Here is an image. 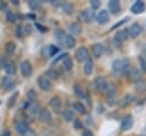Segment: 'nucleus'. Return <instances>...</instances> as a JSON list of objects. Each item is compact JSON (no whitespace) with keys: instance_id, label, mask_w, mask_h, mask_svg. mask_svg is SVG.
Returning a JSON list of instances; mask_svg holds the SVG:
<instances>
[{"instance_id":"22","label":"nucleus","mask_w":146,"mask_h":136,"mask_svg":"<svg viewBox=\"0 0 146 136\" xmlns=\"http://www.w3.org/2000/svg\"><path fill=\"white\" fill-rule=\"evenodd\" d=\"M50 106H51L56 112H58V111L60 110V107H62V101H60V98L57 97V96L52 97V98L50 99Z\"/></svg>"},{"instance_id":"7","label":"nucleus","mask_w":146,"mask_h":136,"mask_svg":"<svg viewBox=\"0 0 146 136\" xmlns=\"http://www.w3.org/2000/svg\"><path fill=\"white\" fill-rule=\"evenodd\" d=\"M141 26L138 23H133L127 31H128V37L130 38H137L140 33H141Z\"/></svg>"},{"instance_id":"40","label":"nucleus","mask_w":146,"mask_h":136,"mask_svg":"<svg viewBox=\"0 0 146 136\" xmlns=\"http://www.w3.org/2000/svg\"><path fill=\"white\" fill-rule=\"evenodd\" d=\"M82 136H94V134L90 129H83L82 130Z\"/></svg>"},{"instance_id":"1","label":"nucleus","mask_w":146,"mask_h":136,"mask_svg":"<svg viewBox=\"0 0 146 136\" xmlns=\"http://www.w3.org/2000/svg\"><path fill=\"white\" fill-rule=\"evenodd\" d=\"M112 71L120 75L122 73H128L130 71V64L128 59H114L112 63Z\"/></svg>"},{"instance_id":"21","label":"nucleus","mask_w":146,"mask_h":136,"mask_svg":"<svg viewBox=\"0 0 146 136\" xmlns=\"http://www.w3.org/2000/svg\"><path fill=\"white\" fill-rule=\"evenodd\" d=\"M92 70H94V62H92V59L88 58V59L84 62V65H83V72H84V74L90 75V74L92 73Z\"/></svg>"},{"instance_id":"25","label":"nucleus","mask_w":146,"mask_h":136,"mask_svg":"<svg viewBox=\"0 0 146 136\" xmlns=\"http://www.w3.org/2000/svg\"><path fill=\"white\" fill-rule=\"evenodd\" d=\"M63 118H64L65 121L71 122V121H73V119H74V112H73L72 110H65V111L63 112Z\"/></svg>"},{"instance_id":"16","label":"nucleus","mask_w":146,"mask_h":136,"mask_svg":"<svg viewBox=\"0 0 146 136\" xmlns=\"http://www.w3.org/2000/svg\"><path fill=\"white\" fill-rule=\"evenodd\" d=\"M107 6H108V10L111 11V14L116 15L121 10V5H120V1H117V0H111V1H108V5Z\"/></svg>"},{"instance_id":"2","label":"nucleus","mask_w":146,"mask_h":136,"mask_svg":"<svg viewBox=\"0 0 146 136\" xmlns=\"http://www.w3.org/2000/svg\"><path fill=\"white\" fill-rule=\"evenodd\" d=\"M58 41H59V43H60L62 46H64L65 48H72V47H74V45H75V39H74V37H72L71 34H64L62 38L58 39Z\"/></svg>"},{"instance_id":"39","label":"nucleus","mask_w":146,"mask_h":136,"mask_svg":"<svg viewBox=\"0 0 146 136\" xmlns=\"http://www.w3.org/2000/svg\"><path fill=\"white\" fill-rule=\"evenodd\" d=\"M73 121H74V127H75L76 129H81V128H82V122H81V120L76 119V120H73Z\"/></svg>"},{"instance_id":"11","label":"nucleus","mask_w":146,"mask_h":136,"mask_svg":"<svg viewBox=\"0 0 146 136\" xmlns=\"http://www.w3.org/2000/svg\"><path fill=\"white\" fill-rule=\"evenodd\" d=\"M146 9V6H145V2L141 1V0H137L132 6H131V11L133 14H141L144 13Z\"/></svg>"},{"instance_id":"44","label":"nucleus","mask_w":146,"mask_h":136,"mask_svg":"<svg viewBox=\"0 0 146 136\" xmlns=\"http://www.w3.org/2000/svg\"><path fill=\"white\" fill-rule=\"evenodd\" d=\"M35 26H36V27H39V30H40L41 32H44V31H47V29H46V27H43L42 25H40V24H38V23L35 24Z\"/></svg>"},{"instance_id":"19","label":"nucleus","mask_w":146,"mask_h":136,"mask_svg":"<svg viewBox=\"0 0 146 136\" xmlns=\"http://www.w3.org/2000/svg\"><path fill=\"white\" fill-rule=\"evenodd\" d=\"M91 53H92V55H94L95 57L99 58V57L104 54V47H103V45H102V43H95V45H92V47H91Z\"/></svg>"},{"instance_id":"9","label":"nucleus","mask_w":146,"mask_h":136,"mask_svg":"<svg viewBox=\"0 0 146 136\" xmlns=\"http://www.w3.org/2000/svg\"><path fill=\"white\" fill-rule=\"evenodd\" d=\"M106 93H107V101H108L110 105H114V103H115V86L113 83H108L107 88H106Z\"/></svg>"},{"instance_id":"3","label":"nucleus","mask_w":146,"mask_h":136,"mask_svg":"<svg viewBox=\"0 0 146 136\" xmlns=\"http://www.w3.org/2000/svg\"><path fill=\"white\" fill-rule=\"evenodd\" d=\"M75 58L79 61V62H86L88 58H89V51L86 47H79L76 50H75V54H74Z\"/></svg>"},{"instance_id":"14","label":"nucleus","mask_w":146,"mask_h":136,"mask_svg":"<svg viewBox=\"0 0 146 136\" xmlns=\"http://www.w3.org/2000/svg\"><path fill=\"white\" fill-rule=\"evenodd\" d=\"M21 72L24 77H31L32 74V65L29 61H23L21 64Z\"/></svg>"},{"instance_id":"34","label":"nucleus","mask_w":146,"mask_h":136,"mask_svg":"<svg viewBox=\"0 0 146 136\" xmlns=\"http://www.w3.org/2000/svg\"><path fill=\"white\" fill-rule=\"evenodd\" d=\"M15 34H16L17 38H23V35H24V29H23L22 25H17V26H16V29H15Z\"/></svg>"},{"instance_id":"12","label":"nucleus","mask_w":146,"mask_h":136,"mask_svg":"<svg viewBox=\"0 0 146 136\" xmlns=\"http://www.w3.org/2000/svg\"><path fill=\"white\" fill-rule=\"evenodd\" d=\"M1 86H2V88H3L6 91L11 90V89L15 87V81H14L9 75H6V77H3V78H2Z\"/></svg>"},{"instance_id":"17","label":"nucleus","mask_w":146,"mask_h":136,"mask_svg":"<svg viewBox=\"0 0 146 136\" xmlns=\"http://www.w3.org/2000/svg\"><path fill=\"white\" fill-rule=\"evenodd\" d=\"M108 19H110V14H108V11L105 10V9L100 10V11L97 14V16H96V21H97L99 24H106V23L108 22Z\"/></svg>"},{"instance_id":"6","label":"nucleus","mask_w":146,"mask_h":136,"mask_svg":"<svg viewBox=\"0 0 146 136\" xmlns=\"http://www.w3.org/2000/svg\"><path fill=\"white\" fill-rule=\"evenodd\" d=\"M128 39V31L127 30H123V31H120L117 32L115 35H114V43L115 46H121L125 40Z\"/></svg>"},{"instance_id":"33","label":"nucleus","mask_w":146,"mask_h":136,"mask_svg":"<svg viewBox=\"0 0 146 136\" xmlns=\"http://www.w3.org/2000/svg\"><path fill=\"white\" fill-rule=\"evenodd\" d=\"M73 89H74V93L78 97H84V91H83V89L80 85H75Z\"/></svg>"},{"instance_id":"20","label":"nucleus","mask_w":146,"mask_h":136,"mask_svg":"<svg viewBox=\"0 0 146 136\" xmlns=\"http://www.w3.org/2000/svg\"><path fill=\"white\" fill-rule=\"evenodd\" d=\"M3 67H5V71H6V73H7L8 75L15 74V72H16V65H15V63L11 62V61L6 62L5 65H3Z\"/></svg>"},{"instance_id":"24","label":"nucleus","mask_w":146,"mask_h":136,"mask_svg":"<svg viewBox=\"0 0 146 136\" xmlns=\"http://www.w3.org/2000/svg\"><path fill=\"white\" fill-rule=\"evenodd\" d=\"M15 50H16V45H15V42L8 41V42L5 45V51H6V54H7L8 56H11V55L15 53Z\"/></svg>"},{"instance_id":"43","label":"nucleus","mask_w":146,"mask_h":136,"mask_svg":"<svg viewBox=\"0 0 146 136\" xmlns=\"http://www.w3.org/2000/svg\"><path fill=\"white\" fill-rule=\"evenodd\" d=\"M23 136H36V134L33 131V130H31V129H29L25 134H23Z\"/></svg>"},{"instance_id":"45","label":"nucleus","mask_w":146,"mask_h":136,"mask_svg":"<svg viewBox=\"0 0 146 136\" xmlns=\"http://www.w3.org/2000/svg\"><path fill=\"white\" fill-rule=\"evenodd\" d=\"M97 110H98V113H103L104 112V106L103 105H98Z\"/></svg>"},{"instance_id":"36","label":"nucleus","mask_w":146,"mask_h":136,"mask_svg":"<svg viewBox=\"0 0 146 136\" xmlns=\"http://www.w3.org/2000/svg\"><path fill=\"white\" fill-rule=\"evenodd\" d=\"M139 64H140V69L143 72H146V58L144 56H139Z\"/></svg>"},{"instance_id":"46","label":"nucleus","mask_w":146,"mask_h":136,"mask_svg":"<svg viewBox=\"0 0 146 136\" xmlns=\"http://www.w3.org/2000/svg\"><path fill=\"white\" fill-rule=\"evenodd\" d=\"M0 136H10V131L9 130H5V131H2V134Z\"/></svg>"},{"instance_id":"32","label":"nucleus","mask_w":146,"mask_h":136,"mask_svg":"<svg viewBox=\"0 0 146 136\" xmlns=\"http://www.w3.org/2000/svg\"><path fill=\"white\" fill-rule=\"evenodd\" d=\"M62 9L65 14H72L73 13V6L71 3H67V2L62 5Z\"/></svg>"},{"instance_id":"38","label":"nucleus","mask_w":146,"mask_h":136,"mask_svg":"<svg viewBox=\"0 0 146 136\" xmlns=\"http://www.w3.org/2000/svg\"><path fill=\"white\" fill-rule=\"evenodd\" d=\"M90 6H91L92 9H97L100 6V1L99 0H91L90 1Z\"/></svg>"},{"instance_id":"5","label":"nucleus","mask_w":146,"mask_h":136,"mask_svg":"<svg viewBox=\"0 0 146 136\" xmlns=\"http://www.w3.org/2000/svg\"><path fill=\"white\" fill-rule=\"evenodd\" d=\"M38 86L41 90H49L51 88V81L46 75H40L38 78Z\"/></svg>"},{"instance_id":"41","label":"nucleus","mask_w":146,"mask_h":136,"mask_svg":"<svg viewBox=\"0 0 146 136\" xmlns=\"http://www.w3.org/2000/svg\"><path fill=\"white\" fill-rule=\"evenodd\" d=\"M128 19H129V17H125V18H123V19H122L121 22H119V23H116V24H115V25H114V26H113L112 29H115V27H119V26H121V25H122L123 23H125V22H127Z\"/></svg>"},{"instance_id":"35","label":"nucleus","mask_w":146,"mask_h":136,"mask_svg":"<svg viewBox=\"0 0 146 136\" xmlns=\"http://www.w3.org/2000/svg\"><path fill=\"white\" fill-rule=\"evenodd\" d=\"M6 18H7L8 22L14 23V22L16 21V15H15L13 11H7V14H6Z\"/></svg>"},{"instance_id":"37","label":"nucleus","mask_w":146,"mask_h":136,"mask_svg":"<svg viewBox=\"0 0 146 136\" xmlns=\"http://www.w3.org/2000/svg\"><path fill=\"white\" fill-rule=\"evenodd\" d=\"M27 98H29L30 102H34V101H35V98H36V94H35V91H34L33 89L29 90V93H27Z\"/></svg>"},{"instance_id":"30","label":"nucleus","mask_w":146,"mask_h":136,"mask_svg":"<svg viewBox=\"0 0 146 136\" xmlns=\"http://www.w3.org/2000/svg\"><path fill=\"white\" fill-rule=\"evenodd\" d=\"M17 97H18V91H17V93H14V94L9 97V99H8V102H7V106H8V107H13V106L15 105L16 101H17Z\"/></svg>"},{"instance_id":"42","label":"nucleus","mask_w":146,"mask_h":136,"mask_svg":"<svg viewBox=\"0 0 146 136\" xmlns=\"http://www.w3.org/2000/svg\"><path fill=\"white\" fill-rule=\"evenodd\" d=\"M67 56H68V54H66V53H64V54H62V55H59V56H58V57H57V58H56V59H55L54 62L56 63V62H58L59 59H63V58H66Z\"/></svg>"},{"instance_id":"29","label":"nucleus","mask_w":146,"mask_h":136,"mask_svg":"<svg viewBox=\"0 0 146 136\" xmlns=\"http://www.w3.org/2000/svg\"><path fill=\"white\" fill-rule=\"evenodd\" d=\"M127 74H128V75H129V77H130V78H131L133 81H136V82H137L138 80H140L139 72H138L137 70H135V69H133V70H130V71H129Z\"/></svg>"},{"instance_id":"13","label":"nucleus","mask_w":146,"mask_h":136,"mask_svg":"<svg viewBox=\"0 0 146 136\" xmlns=\"http://www.w3.org/2000/svg\"><path fill=\"white\" fill-rule=\"evenodd\" d=\"M132 125H133V118H132V115H130V114L129 115H125L123 118V120L121 121V129L123 131L129 130V129H131Z\"/></svg>"},{"instance_id":"15","label":"nucleus","mask_w":146,"mask_h":136,"mask_svg":"<svg viewBox=\"0 0 146 136\" xmlns=\"http://www.w3.org/2000/svg\"><path fill=\"white\" fill-rule=\"evenodd\" d=\"M39 119L44 123H50L52 120V117H51V113L47 109H41L39 112Z\"/></svg>"},{"instance_id":"8","label":"nucleus","mask_w":146,"mask_h":136,"mask_svg":"<svg viewBox=\"0 0 146 136\" xmlns=\"http://www.w3.org/2000/svg\"><path fill=\"white\" fill-rule=\"evenodd\" d=\"M41 53H42V55H43L44 57H47V58H48V57L55 56V55L58 53V47H56V46H54V45L46 46V47H43V48H42Z\"/></svg>"},{"instance_id":"18","label":"nucleus","mask_w":146,"mask_h":136,"mask_svg":"<svg viewBox=\"0 0 146 136\" xmlns=\"http://www.w3.org/2000/svg\"><path fill=\"white\" fill-rule=\"evenodd\" d=\"M68 31L71 33L72 37L74 35H79L81 33V25L78 23V22H73L68 25Z\"/></svg>"},{"instance_id":"4","label":"nucleus","mask_w":146,"mask_h":136,"mask_svg":"<svg viewBox=\"0 0 146 136\" xmlns=\"http://www.w3.org/2000/svg\"><path fill=\"white\" fill-rule=\"evenodd\" d=\"M94 85H95V88L97 91L99 93H104L106 91V88H107V81L103 78V77H97L95 80H94Z\"/></svg>"},{"instance_id":"47","label":"nucleus","mask_w":146,"mask_h":136,"mask_svg":"<svg viewBox=\"0 0 146 136\" xmlns=\"http://www.w3.org/2000/svg\"><path fill=\"white\" fill-rule=\"evenodd\" d=\"M11 3L15 5V6H17V5L19 3V1H18V0H11Z\"/></svg>"},{"instance_id":"23","label":"nucleus","mask_w":146,"mask_h":136,"mask_svg":"<svg viewBox=\"0 0 146 136\" xmlns=\"http://www.w3.org/2000/svg\"><path fill=\"white\" fill-rule=\"evenodd\" d=\"M30 128H29V125L25 122V121H19L17 125H16V131L18 133V134H25L27 130H29Z\"/></svg>"},{"instance_id":"26","label":"nucleus","mask_w":146,"mask_h":136,"mask_svg":"<svg viewBox=\"0 0 146 136\" xmlns=\"http://www.w3.org/2000/svg\"><path fill=\"white\" fill-rule=\"evenodd\" d=\"M73 109H74V111H76V112H79L81 114H84L86 113V106L81 102H75L73 104Z\"/></svg>"},{"instance_id":"48","label":"nucleus","mask_w":146,"mask_h":136,"mask_svg":"<svg viewBox=\"0 0 146 136\" xmlns=\"http://www.w3.org/2000/svg\"><path fill=\"white\" fill-rule=\"evenodd\" d=\"M0 104H1V102H0Z\"/></svg>"},{"instance_id":"27","label":"nucleus","mask_w":146,"mask_h":136,"mask_svg":"<svg viewBox=\"0 0 146 136\" xmlns=\"http://www.w3.org/2000/svg\"><path fill=\"white\" fill-rule=\"evenodd\" d=\"M29 7L32 10H39L42 7V2L38 1V0H31V1H29Z\"/></svg>"},{"instance_id":"28","label":"nucleus","mask_w":146,"mask_h":136,"mask_svg":"<svg viewBox=\"0 0 146 136\" xmlns=\"http://www.w3.org/2000/svg\"><path fill=\"white\" fill-rule=\"evenodd\" d=\"M63 67L66 71L72 70V67H73V61H72V58H70L68 56L66 58H64V61H63Z\"/></svg>"},{"instance_id":"10","label":"nucleus","mask_w":146,"mask_h":136,"mask_svg":"<svg viewBox=\"0 0 146 136\" xmlns=\"http://www.w3.org/2000/svg\"><path fill=\"white\" fill-rule=\"evenodd\" d=\"M80 18L83 22L89 23V22H91L95 18V13H94L92 9H84V10H82L80 13Z\"/></svg>"},{"instance_id":"31","label":"nucleus","mask_w":146,"mask_h":136,"mask_svg":"<svg viewBox=\"0 0 146 136\" xmlns=\"http://www.w3.org/2000/svg\"><path fill=\"white\" fill-rule=\"evenodd\" d=\"M46 77L49 79V78H51V79H57L58 78V72L55 70V69H49L47 72H46Z\"/></svg>"}]
</instances>
